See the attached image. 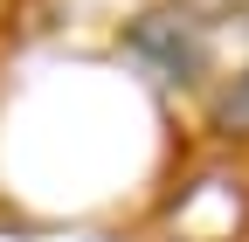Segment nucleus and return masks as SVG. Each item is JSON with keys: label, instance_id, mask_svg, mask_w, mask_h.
I'll return each instance as SVG.
<instances>
[{"label": "nucleus", "instance_id": "20e7f679", "mask_svg": "<svg viewBox=\"0 0 249 242\" xmlns=\"http://www.w3.org/2000/svg\"><path fill=\"white\" fill-rule=\"evenodd\" d=\"M187 14H201L208 28H222V21H249V0H180Z\"/></svg>", "mask_w": 249, "mask_h": 242}, {"label": "nucleus", "instance_id": "f03ea898", "mask_svg": "<svg viewBox=\"0 0 249 242\" xmlns=\"http://www.w3.org/2000/svg\"><path fill=\"white\" fill-rule=\"evenodd\" d=\"M208 35L214 28L201 21V14H187L180 0H166V7H152V14H139L132 28H124V49L139 55V63L160 76V83H187V90H214V55H208Z\"/></svg>", "mask_w": 249, "mask_h": 242}, {"label": "nucleus", "instance_id": "f257e3e1", "mask_svg": "<svg viewBox=\"0 0 249 242\" xmlns=\"http://www.w3.org/2000/svg\"><path fill=\"white\" fill-rule=\"evenodd\" d=\"M166 242H249V153L194 159L152 207Z\"/></svg>", "mask_w": 249, "mask_h": 242}, {"label": "nucleus", "instance_id": "7ed1b4c3", "mask_svg": "<svg viewBox=\"0 0 249 242\" xmlns=\"http://www.w3.org/2000/svg\"><path fill=\"white\" fill-rule=\"evenodd\" d=\"M201 132L214 153H249V63L214 76V90L201 97Z\"/></svg>", "mask_w": 249, "mask_h": 242}]
</instances>
